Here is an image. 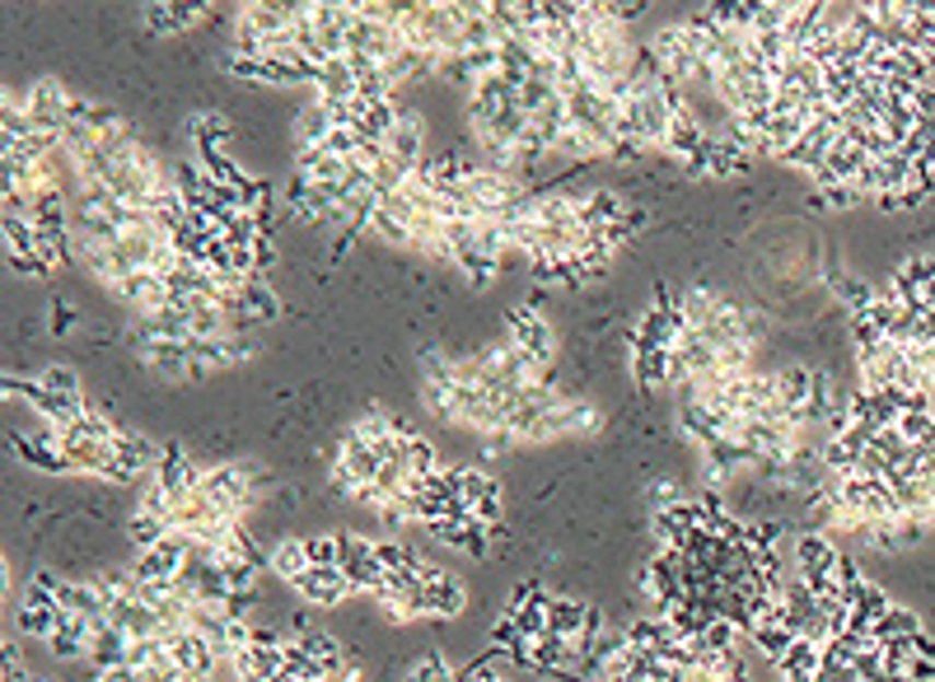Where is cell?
<instances>
[{
  "label": "cell",
  "instance_id": "cell-1",
  "mask_svg": "<svg viewBox=\"0 0 935 682\" xmlns=\"http://www.w3.org/2000/svg\"><path fill=\"white\" fill-rule=\"evenodd\" d=\"M506 332H510L515 351H524L533 365H552V360H557V332H552V323L539 313V304H515L506 313Z\"/></svg>",
  "mask_w": 935,
  "mask_h": 682
},
{
  "label": "cell",
  "instance_id": "cell-2",
  "mask_svg": "<svg viewBox=\"0 0 935 682\" xmlns=\"http://www.w3.org/2000/svg\"><path fill=\"white\" fill-rule=\"evenodd\" d=\"M5 393L10 397H24L33 412L43 416V421H51L57 430H71L84 412H90V402L84 397H61V393H51L43 379H5Z\"/></svg>",
  "mask_w": 935,
  "mask_h": 682
},
{
  "label": "cell",
  "instance_id": "cell-3",
  "mask_svg": "<svg viewBox=\"0 0 935 682\" xmlns=\"http://www.w3.org/2000/svg\"><path fill=\"white\" fill-rule=\"evenodd\" d=\"M342 542V575H346V585H351L356 593H374L384 589V566H379V556H374V537H360V533H337Z\"/></svg>",
  "mask_w": 935,
  "mask_h": 682
},
{
  "label": "cell",
  "instance_id": "cell-4",
  "mask_svg": "<svg viewBox=\"0 0 935 682\" xmlns=\"http://www.w3.org/2000/svg\"><path fill=\"white\" fill-rule=\"evenodd\" d=\"M71 90H66L61 80H38V84H28V122L38 127V136H57L61 141V131H66V108H71Z\"/></svg>",
  "mask_w": 935,
  "mask_h": 682
},
{
  "label": "cell",
  "instance_id": "cell-5",
  "mask_svg": "<svg viewBox=\"0 0 935 682\" xmlns=\"http://www.w3.org/2000/svg\"><path fill=\"white\" fill-rule=\"evenodd\" d=\"M463 608H468V589H463L459 575H449L440 566H426L422 570V612L426 617L449 622V617H459Z\"/></svg>",
  "mask_w": 935,
  "mask_h": 682
},
{
  "label": "cell",
  "instance_id": "cell-6",
  "mask_svg": "<svg viewBox=\"0 0 935 682\" xmlns=\"http://www.w3.org/2000/svg\"><path fill=\"white\" fill-rule=\"evenodd\" d=\"M838 547L828 542V533L809 529V533H795L790 537V566L805 575V580H819V575H833L838 570Z\"/></svg>",
  "mask_w": 935,
  "mask_h": 682
},
{
  "label": "cell",
  "instance_id": "cell-7",
  "mask_svg": "<svg viewBox=\"0 0 935 682\" xmlns=\"http://www.w3.org/2000/svg\"><path fill=\"white\" fill-rule=\"evenodd\" d=\"M300 593L304 603H314V608H337L346 593H351V585H346V575L342 566H309L296 585H290Z\"/></svg>",
  "mask_w": 935,
  "mask_h": 682
},
{
  "label": "cell",
  "instance_id": "cell-8",
  "mask_svg": "<svg viewBox=\"0 0 935 682\" xmlns=\"http://www.w3.org/2000/svg\"><path fill=\"white\" fill-rule=\"evenodd\" d=\"M169 655H173V663L183 669V678L187 682H211V673H216V650L206 645L197 632H178V636H169Z\"/></svg>",
  "mask_w": 935,
  "mask_h": 682
},
{
  "label": "cell",
  "instance_id": "cell-9",
  "mask_svg": "<svg viewBox=\"0 0 935 682\" xmlns=\"http://www.w3.org/2000/svg\"><path fill=\"white\" fill-rule=\"evenodd\" d=\"M201 14H206V5H183V0H150V5H141V20L154 38H173V33L193 28Z\"/></svg>",
  "mask_w": 935,
  "mask_h": 682
},
{
  "label": "cell",
  "instance_id": "cell-10",
  "mask_svg": "<svg viewBox=\"0 0 935 682\" xmlns=\"http://www.w3.org/2000/svg\"><path fill=\"white\" fill-rule=\"evenodd\" d=\"M389 154L403 169H417L426 160V122H422V113L403 108V117H397V127L389 136Z\"/></svg>",
  "mask_w": 935,
  "mask_h": 682
},
{
  "label": "cell",
  "instance_id": "cell-11",
  "mask_svg": "<svg viewBox=\"0 0 935 682\" xmlns=\"http://www.w3.org/2000/svg\"><path fill=\"white\" fill-rule=\"evenodd\" d=\"M108 626H117L123 636L131 640H150V636H164V626H160V612L146 608L141 599H123V603H113L108 608Z\"/></svg>",
  "mask_w": 935,
  "mask_h": 682
},
{
  "label": "cell",
  "instance_id": "cell-12",
  "mask_svg": "<svg viewBox=\"0 0 935 682\" xmlns=\"http://www.w3.org/2000/svg\"><path fill=\"white\" fill-rule=\"evenodd\" d=\"M141 365L154 374V379H169V383H178L193 374V360H187V342H150L146 351H141Z\"/></svg>",
  "mask_w": 935,
  "mask_h": 682
},
{
  "label": "cell",
  "instance_id": "cell-13",
  "mask_svg": "<svg viewBox=\"0 0 935 682\" xmlns=\"http://www.w3.org/2000/svg\"><path fill=\"white\" fill-rule=\"evenodd\" d=\"M669 356L673 351H660V346H632V379H636L640 393L673 389L669 383Z\"/></svg>",
  "mask_w": 935,
  "mask_h": 682
},
{
  "label": "cell",
  "instance_id": "cell-14",
  "mask_svg": "<svg viewBox=\"0 0 935 682\" xmlns=\"http://www.w3.org/2000/svg\"><path fill=\"white\" fill-rule=\"evenodd\" d=\"M627 211L632 206L617 197V192H609V187H595V192H585V206H580V224L585 230H609V224H622L627 220Z\"/></svg>",
  "mask_w": 935,
  "mask_h": 682
},
{
  "label": "cell",
  "instance_id": "cell-15",
  "mask_svg": "<svg viewBox=\"0 0 935 682\" xmlns=\"http://www.w3.org/2000/svg\"><path fill=\"white\" fill-rule=\"evenodd\" d=\"M113 453L123 459L127 467H136L146 477V472H154L160 467V459H164V444H154L150 435H141V430H117V440H113Z\"/></svg>",
  "mask_w": 935,
  "mask_h": 682
},
{
  "label": "cell",
  "instance_id": "cell-16",
  "mask_svg": "<svg viewBox=\"0 0 935 682\" xmlns=\"http://www.w3.org/2000/svg\"><path fill=\"white\" fill-rule=\"evenodd\" d=\"M10 453L20 459L24 467H38V472H71V459L57 449V444H38V440H28L24 430H10Z\"/></svg>",
  "mask_w": 935,
  "mask_h": 682
},
{
  "label": "cell",
  "instance_id": "cell-17",
  "mask_svg": "<svg viewBox=\"0 0 935 682\" xmlns=\"http://www.w3.org/2000/svg\"><path fill=\"white\" fill-rule=\"evenodd\" d=\"M333 131H337L333 108H327L323 99H309L304 108H300V122H296V146H300V150H319Z\"/></svg>",
  "mask_w": 935,
  "mask_h": 682
},
{
  "label": "cell",
  "instance_id": "cell-18",
  "mask_svg": "<svg viewBox=\"0 0 935 682\" xmlns=\"http://www.w3.org/2000/svg\"><path fill=\"white\" fill-rule=\"evenodd\" d=\"M127 650H131V636H123L117 626H103V632L90 640V663H94V678L113 673V669H127Z\"/></svg>",
  "mask_w": 935,
  "mask_h": 682
},
{
  "label": "cell",
  "instance_id": "cell-19",
  "mask_svg": "<svg viewBox=\"0 0 935 682\" xmlns=\"http://www.w3.org/2000/svg\"><path fill=\"white\" fill-rule=\"evenodd\" d=\"M346 160H337V154H327L323 146L319 150H296V173H304L309 183H319V187H337L346 178Z\"/></svg>",
  "mask_w": 935,
  "mask_h": 682
},
{
  "label": "cell",
  "instance_id": "cell-20",
  "mask_svg": "<svg viewBox=\"0 0 935 682\" xmlns=\"http://www.w3.org/2000/svg\"><path fill=\"white\" fill-rule=\"evenodd\" d=\"M702 459H706V467H712V482H720V477H730V472H739V467H753L758 453L749 444H739V440H716V444L702 449Z\"/></svg>",
  "mask_w": 935,
  "mask_h": 682
},
{
  "label": "cell",
  "instance_id": "cell-21",
  "mask_svg": "<svg viewBox=\"0 0 935 682\" xmlns=\"http://www.w3.org/2000/svg\"><path fill=\"white\" fill-rule=\"evenodd\" d=\"M585 622H590V608H585V603H576V599H552V608H547V632H552V636H562V640L576 645V640L585 636Z\"/></svg>",
  "mask_w": 935,
  "mask_h": 682
},
{
  "label": "cell",
  "instance_id": "cell-22",
  "mask_svg": "<svg viewBox=\"0 0 935 682\" xmlns=\"http://www.w3.org/2000/svg\"><path fill=\"white\" fill-rule=\"evenodd\" d=\"M239 300H244V309L253 313L257 323H276V319H281V294L267 286V276H249Z\"/></svg>",
  "mask_w": 935,
  "mask_h": 682
},
{
  "label": "cell",
  "instance_id": "cell-23",
  "mask_svg": "<svg viewBox=\"0 0 935 682\" xmlns=\"http://www.w3.org/2000/svg\"><path fill=\"white\" fill-rule=\"evenodd\" d=\"M267 570L281 575L286 585H296L300 575L309 570V552H304V537H281V547L267 556Z\"/></svg>",
  "mask_w": 935,
  "mask_h": 682
},
{
  "label": "cell",
  "instance_id": "cell-24",
  "mask_svg": "<svg viewBox=\"0 0 935 682\" xmlns=\"http://www.w3.org/2000/svg\"><path fill=\"white\" fill-rule=\"evenodd\" d=\"M706 146V127L692 113H679L673 117V127H669V141H665V150L669 154H679V160H692Z\"/></svg>",
  "mask_w": 935,
  "mask_h": 682
},
{
  "label": "cell",
  "instance_id": "cell-25",
  "mask_svg": "<svg viewBox=\"0 0 935 682\" xmlns=\"http://www.w3.org/2000/svg\"><path fill=\"white\" fill-rule=\"evenodd\" d=\"M5 230V257H38V224L28 216H0Z\"/></svg>",
  "mask_w": 935,
  "mask_h": 682
},
{
  "label": "cell",
  "instance_id": "cell-26",
  "mask_svg": "<svg viewBox=\"0 0 935 682\" xmlns=\"http://www.w3.org/2000/svg\"><path fill=\"white\" fill-rule=\"evenodd\" d=\"M922 632H926V626H922V617H916V612H908V608H889V617H879V622H875L870 640H875V645H885V640H916Z\"/></svg>",
  "mask_w": 935,
  "mask_h": 682
},
{
  "label": "cell",
  "instance_id": "cell-27",
  "mask_svg": "<svg viewBox=\"0 0 935 682\" xmlns=\"http://www.w3.org/2000/svg\"><path fill=\"white\" fill-rule=\"evenodd\" d=\"M454 267L468 276V286H473V290H487L496 276H500V257L482 253V248H463V253H454Z\"/></svg>",
  "mask_w": 935,
  "mask_h": 682
},
{
  "label": "cell",
  "instance_id": "cell-28",
  "mask_svg": "<svg viewBox=\"0 0 935 682\" xmlns=\"http://www.w3.org/2000/svg\"><path fill=\"white\" fill-rule=\"evenodd\" d=\"M300 645H304V655L323 669V678L333 673V669H342V663H351V655H346L342 645H337L333 636H327V632H304V636H300Z\"/></svg>",
  "mask_w": 935,
  "mask_h": 682
},
{
  "label": "cell",
  "instance_id": "cell-29",
  "mask_svg": "<svg viewBox=\"0 0 935 682\" xmlns=\"http://www.w3.org/2000/svg\"><path fill=\"white\" fill-rule=\"evenodd\" d=\"M749 640H753V650H758V655H763V659L772 663V669H776V663L786 659V650H790V645H795V636L786 632V626H776V622H763V626H753V632H749Z\"/></svg>",
  "mask_w": 935,
  "mask_h": 682
},
{
  "label": "cell",
  "instance_id": "cell-30",
  "mask_svg": "<svg viewBox=\"0 0 935 682\" xmlns=\"http://www.w3.org/2000/svg\"><path fill=\"white\" fill-rule=\"evenodd\" d=\"M169 533H173V523H169V519H154V515H146V510H131V519H127V537H131L141 552L160 547Z\"/></svg>",
  "mask_w": 935,
  "mask_h": 682
},
{
  "label": "cell",
  "instance_id": "cell-31",
  "mask_svg": "<svg viewBox=\"0 0 935 682\" xmlns=\"http://www.w3.org/2000/svg\"><path fill=\"white\" fill-rule=\"evenodd\" d=\"M193 146H197V154H211V150H220L224 146V136H230V122H224L220 113H197L193 122Z\"/></svg>",
  "mask_w": 935,
  "mask_h": 682
},
{
  "label": "cell",
  "instance_id": "cell-32",
  "mask_svg": "<svg viewBox=\"0 0 935 682\" xmlns=\"http://www.w3.org/2000/svg\"><path fill=\"white\" fill-rule=\"evenodd\" d=\"M403 682H454V663H449L440 650H426L407 663Z\"/></svg>",
  "mask_w": 935,
  "mask_h": 682
},
{
  "label": "cell",
  "instance_id": "cell-33",
  "mask_svg": "<svg viewBox=\"0 0 935 682\" xmlns=\"http://www.w3.org/2000/svg\"><path fill=\"white\" fill-rule=\"evenodd\" d=\"M374 556H379V566H384V570H426L422 552H412L407 542H397V537H379L374 542Z\"/></svg>",
  "mask_w": 935,
  "mask_h": 682
},
{
  "label": "cell",
  "instance_id": "cell-34",
  "mask_svg": "<svg viewBox=\"0 0 935 682\" xmlns=\"http://www.w3.org/2000/svg\"><path fill=\"white\" fill-rule=\"evenodd\" d=\"M346 435H356V440H366V444H379V440H389V435H397V421L389 412H379V407H370V412H360L356 421H351V430Z\"/></svg>",
  "mask_w": 935,
  "mask_h": 682
},
{
  "label": "cell",
  "instance_id": "cell-35",
  "mask_svg": "<svg viewBox=\"0 0 935 682\" xmlns=\"http://www.w3.org/2000/svg\"><path fill=\"white\" fill-rule=\"evenodd\" d=\"M403 444H407V467L417 472V477H436V472H440V453H436V444H430L422 430H417V435H403Z\"/></svg>",
  "mask_w": 935,
  "mask_h": 682
},
{
  "label": "cell",
  "instance_id": "cell-36",
  "mask_svg": "<svg viewBox=\"0 0 935 682\" xmlns=\"http://www.w3.org/2000/svg\"><path fill=\"white\" fill-rule=\"evenodd\" d=\"M735 645H739V626L725 622V617H716V622L697 636V650H702V655H735Z\"/></svg>",
  "mask_w": 935,
  "mask_h": 682
},
{
  "label": "cell",
  "instance_id": "cell-37",
  "mask_svg": "<svg viewBox=\"0 0 935 682\" xmlns=\"http://www.w3.org/2000/svg\"><path fill=\"white\" fill-rule=\"evenodd\" d=\"M117 430H123V426H113L108 416H103V412H94V407L84 412L80 421L71 426V435H76V440H90V444H113V440H117Z\"/></svg>",
  "mask_w": 935,
  "mask_h": 682
},
{
  "label": "cell",
  "instance_id": "cell-38",
  "mask_svg": "<svg viewBox=\"0 0 935 682\" xmlns=\"http://www.w3.org/2000/svg\"><path fill=\"white\" fill-rule=\"evenodd\" d=\"M795 0H758L753 5V33H782L790 20Z\"/></svg>",
  "mask_w": 935,
  "mask_h": 682
},
{
  "label": "cell",
  "instance_id": "cell-39",
  "mask_svg": "<svg viewBox=\"0 0 935 682\" xmlns=\"http://www.w3.org/2000/svg\"><path fill=\"white\" fill-rule=\"evenodd\" d=\"M370 234H374V239H384V243H393V248H417V234H412L407 224H397V220L384 211V206H379V211H374V220H370Z\"/></svg>",
  "mask_w": 935,
  "mask_h": 682
},
{
  "label": "cell",
  "instance_id": "cell-40",
  "mask_svg": "<svg viewBox=\"0 0 935 682\" xmlns=\"http://www.w3.org/2000/svg\"><path fill=\"white\" fill-rule=\"evenodd\" d=\"M838 286V294H842V304H846V313H865L875 304V286L870 281H861V276H842V281H833Z\"/></svg>",
  "mask_w": 935,
  "mask_h": 682
},
{
  "label": "cell",
  "instance_id": "cell-41",
  "mask_svg": "<svg viewBox=\"0 0 935 682\" xmlns=\"http://www.w3.org/2000/svg\"><path fill=\"white\" fill-rule=\"evenodd\" d=\"M557 154H566V160H603V146L595 141L590 131H580V127H570L566 136H562V146H557Z\"/></svg>",
  "mask_w": 935,
  "mask_h": 682
},
{
  "label": "cell",
  "instance_id": "cell-42",
  "mask_svg": "<svg viewBox=\"0 0 935 682\" xmlns=\"http://www.w3.org/2000/svg\"><path fill=\"white\" fill-rule=\"evenodd\" d=\"M43 383L51 393H61V397H84V383H80V374L71 370V365H47Z\"/></svg>",
  "mask_w": 935,
  "mask_h": 682
},
{
  "label": "cell",
  "instance_id": "cell-43",
  "mask_svg": "<svg viewBox=\"0 0 935 682\" xmlns=\"http://www.w3.org/2000/svg\"><path fill=\"white\" fill-rule=\"evenodd\" d=\"M856 673H861V682H885V678H889L885 650H879V645H865L861 659H856Z\"/></svg>",
  "mask_w": 935,
  "mask_h": 682
},
{
  "label": "cell",
  "instance_id": "cell-44",
  "mask_svg": "<svg viewBox=\"0 0 935 682\" xmlns=\"http://www.w3.org/2000/svg\"><path fill=\"white\" fill-rule=\"evenodd\" d=\"M304 552H309V566H337L342 562V542L333 537H304Z\"/></svg>",
  "mask_w": 935,
  "mask_h": 682
},
{
  "label": "cell",
  "instance_id": "cell-45",
  "mask_svg": "<svg viewBox=\"0 0 935 682\" xmlns=\"http://www.w3.org/2000/svg\"><path fill=\"white\" fill-rule=\"evenodd\" d=\"M0 682H38V678H33L24 663H20V645H14V640L0 645Z\"/></svg>",
  "mask_w": 935,
  "mask_h": 682
},
{
  "label": "cell",
  "instance_id": "cell-46",
  "mask_svg": "<svg viewBox=\"0 0 935 682\" xmlns=\"http://www.w3.org/2000/svg\"><path fill=\"white\" fill-rule=\"evenodd\" d=\"M823 197V206H833V211H852V206H870L875 197H865V192L856 187V183H846V187H828V192H819Z\"/></svg>",
  "mask_w": 935,
  "mask_h": 682
},
{
  "label": "cell",
  "instance_id": "cell-47",
  "mask_svg": "<svg viewBox=\"0 0 935 682\" xmlns=\"http://www.w3.org/2000/svg\"><path fill=\"white\" fill-rule=\"evenodd\" d=\"M71 327H76V309L66 304V300H51L47 304V332H51V337H66Z\"/></svg>",
  "mask_w": 935,
  "mask_h": 682
},
{
  "label": "cell",
  "instance_id": "cell-48",
  "mask_svg": "<svg viewBox=\"0 0 935 682\" xmlns=\"http://www.w3.org/2000/svg\"><path fill=\"white\" fill-rule=\"evenodd\" d=\"M10 271L28 276V281H43V276H51V267H47L43 257H10Z\"/></svg>",
  "mask_w": 935,
  "mask_h": 682
},
{
  "label": "cell",
  "instance_id": "cell-49",
  "mask_svg": "<svg viewBox=\"0 0 935 682\" xmlns=\"http://www.w3.org/2000/svg\"><path fill=\"white\" fill-rule=\"evenodd\" d=\"M253 257H257V276H267V271H272V262H276L272 239H257V243H253Z\"/></svg>",
  "mask_w": 935,
  "mask_h": 682
},
{
  "label": "cell",
  "instance_id": "cell-50",
  "mask_svg": "<svg viewBox=\"0 0 935 682\" xmlns=\"http://www.w3.org/2000/svg\"><path fill=\"white\" fill-rule=\"evenodd\" d=\"M885 682H912V678H908V673H889Z\"/></svg>",
  "mask_w": 935,
  "mask_h": 682
},
{
  "label": "cell",
  "instance_id": "cell-51",
  "mask_svg": "<svg viewBox=\"0 0 935 682\" xmlns=\"http://www.w3.org/2000/svg\"><path fill=\"white\" fill-rule=\"evenodd\" d=\"M38 682H47V678H38Z\"/></svg>",
  "mask_w": 935,
  "mask_h": 682
}]
</instances>
